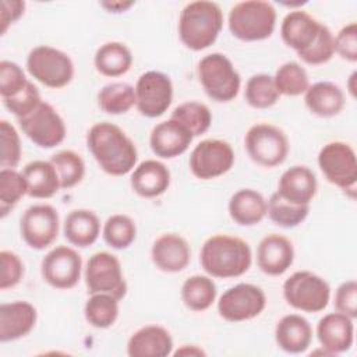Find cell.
<instances>
[{"mask_svg":"<svg viewBox=\"0 0 357 357\" xmlns=\"http://www.w3.org/2000/svg\"><path fill=\"white\" fill-rule=\"evenodd\" d=\"M0 141H1V169H14L21 159V141L17 130L7 120L0 121Z\"/></svg>","mask_w":357,"mask_h":357,"instance_id":"obj_43","label":"cell"},{"mask_svg":"<svg viewBox=\"0 0 357 357\" xmlns=\"http://www.w3.org/2000/svg\"><path fill=\"white\" fill-rule=\"evenodd\" d=\"M216 284L212 278L205 275H192L181 284L180 296L183 304L191 311H205L216 300Z\"/></svg>","mask_w":357,"mask_h":357,"instance_id":"obj_32","label":"cell"},{"mask_svg":"<svg viewBox=\"0 0 357 357\" xmlns=\"http://www.w3.org/2000/svg\"><path fill=\"white\" fill-rule=\"evenodd\" d=\"M36 308L22 300L3 303L0 305V340L14 342L26 336L35 326Z\"/></svg>","mask_w":357,"mask_h":357,"instance_id":"obj_22","label":"cell"},{"mask_svg":"<svg viewBox=\"0 0 357 357\" xmlns=\"http://www.w3.org/2000/svg\"><path fill=\"white\" fill-rule=\"evenodd\" d=\"M335 54V36L326 25H321L317 39L314 43L303 52H298L297 56L307 64L319 66L328 63Z\"/></svg>","mask_w":357,"mask_h":357,"instance_id":"obj_42","label":"cell"},{"mask_svg":"<svg viewBox=\"0 0 357 357\" xmlns=\"http://www.w3.org/2000/svg\"><path fill=\"white\" fill-rule=\"evenodd\" d=\"M1 262V276H0V289L7 290L17 286L24 276V262L21 258L8 250L0 251Z\"/></svg>","mask_w":357,"mask_h":357,"instance_id":"obj_46","label":"cell"},{"mask_svg":"<svg viewBox=\"0 0 357 357\" xmlns=\"http://www.w3.org/2000/svg\"><path fill=\"white\" fill-rule=\"evenodd\" d=\"M273 81L279 95L284 96H300L310 86L305 68L296 61L283 63L276 70Z\"/></svg>","mask_w":357,"mask_h":357,"instance_id":"obj_39","label":"cell"},{"mask_svg":"<svg viewBox=\"0 0 357 357\" xmlns=\"http://www.w3.org/2000/svg\"><path fill=\"white\" fill-rule=\"evenodd\" d=\"M176 356H205V351L195 344H183L176 353Z\"/></svg>","mask_w":357,"mask_h":357,"instance_id":"obj_51","label":"cell"},{"mask_svg":"<svg viewBox=\"0 0 357 357\" xmlns=\"http://www.w3.org/2000/svg\"><path fill=\"white\" fill-rule=\"evenodd\" d=\"M234 163V151L223 139L209 138L195 145L190 153L188 166L199 180H212L227 173Z\"/></svg>","mask_w":357,"mask_h":357,"instance_id":"obj_13","label":"cell"},{"mask_svg":"<svg viewBox=\"0 0 357 357\" xmlns=\"http://www.w3.org/2000/svg\"><path fill=\"white\" fill-rule=\"evenodd\" d=\"M227 211L234 223L254 226L266 216V199L257 190L241 188L230 197Z\"/></svg>","mask_w":357,"mask_h":357,"instance_id":"obj_28","label":"cell"},{"mask_svg":"<svg viewBox=\"0 0 357 357\" xmlns=\"http://www.w3.org/2000/svg\"><path fill=\"white\" fill-rule=\"evenodd\" d=\"M131 188L142 198H156L166 192L170 185V172L167 166L156 159L141 162L131 173Z\"/></svg>","mask_w":357,"mask_h":357,"instance_id":"obj_25","label":"cell"},{"mask_svg":"<svg viewBox=\"0 0 357 357\" xmlns=\"http://www.w3.org/2000/svg\"><path fill=\"white\" fill-rule=\"evenodd\" d=\"M245 102L254 109L272 107L280 98L273 77L269 74H254L248 78L244 91Z\"/></svg>","mask_w":357,"mask_h":357,"instance_id":"obj_38","label":"cell"},{"mask_svg":"<svg viewBox=\"0 0 357 357\" xmlns=\"http://www.w3.org/2000/svg\"><path fill=\"white\" fill-rule=\"evenodd\" d=\"M22 132L39 148L50 149L60 145L67 134L63 117L47 102L40 105L29 114L18 119Z\"/></svg>","mask_w":357,"mask_h":357,"instance_id":"obj_11","label":"cell"},{"mask_svg":"<svg viewBox=\"0 0 357 357\" xmlns=\"http://www.w3.org/2000/svg\"><path fill=\"white\" fill-rule=\"evenodd\" d=\"M63 233L71 245L85 248L98 240L100 220L93 211L74 209L64 219Z\"/></svg>","mask_w":357,"mask_h":357,"instance_id":"obj_29","label":"cell"},{"mask_svg":"<svg viewBox=\"0 0 357 357\" xmlns=\"http://www.w3.org/2000/svg\"><path fill=\"white\" fill-rule=\"evenodd\" d=\"M173 100V84L169 75L160 71H146L135 84V106L138 112L149 119L165 114Z\"/></svg>","mask_w":357,"mask_h":357,"instance_id":"obj_14","label":"cell"},{"mask_svg":"<svg viewBox=\"0 0 357 357\" xmlns=\"http://www.w3.org/2000/svg\"><path fill=\"white\" fill-rule=\"evenodd\" d=\"M25 10V3L21 0H3L1 1V35L7 31V28L21 18Z\"/></svg>","mask_w":357,"mask_h":357,"instance_id":"obj_49","label":"cell"},{"mask_svg":"<svg viewBox=\"0 0 357 357\" xmlns=\"http://www.w3.org/2000/svg\"><path fill=\"white\" fill-rule=\"evenodd\" d=\"M197 73L205 93L212 100L226 103L238 95L241 77L226 54L216 52L204 56Z\"/></svg>","mask_w":357,"mask_h":357,"instance_id":"obj_5","label":"cell"},{"mask_svg":"<svg viewBox=\"0 0 357 357\" xmlns=\"http://www.w3.org/2000/svg\"><path fill=\"white\" fill-rule=\"evenodd\" d=\"M304 103L318 117H333L344 107V93L335 82L318 81L304 92Z\"/></svg>","mask_w":357,"mask_h":357,"instance_id":"obj_27","label":"cell"},{"mask_svg":"<svg viewBox=\"0 0 357 357\" xmlns=\"http://www.w3.org/2000/svg\"><path fill=\"white\" fill-rule=\"evenodd\" d=\"M50 162L57 172L60 188L68 190L82 181L85 176V162L79 153L71 149H63L56 152L50 158Z\"/></svg>","mask_w":357,"mask_h":357,"instance_id":"obj_37","label":"cell"},{"mask_svg":"<svg viewBox=\"0 0 357 357\" xmlns=\"http://www.w3.org/2000/svg\"><path fill=\"white\" fill-rule=\"evenodd\" d=\"M173 353V339L160 325H145L137 329L127 342L130 357H166Z\"/></svg>","mask_w":357,"mask_h":357,"instance_id":"obj_23","label":"cell"},{"mask_svg":"<svg viewBox=\"0 0 357 357\" xmlns=\"http://www.w3.org/2000/svg\"><path fill=\"white\" fill-rule=\"evenodd\" d=\"M59 212L49 204L29 206L20 219L22 240L33 250H45L54 243L59 234Z\"/></svg>","mask_w":357,"mask_h":357,"instance_id":"obj_15","label":"cell"},{"mask_svg":"<svg viewBox=\"0 0 357 357\" xmlns=\"http://www.w3.org/2000/svg\"><path fill=\"white\" fill-rule=\"evenodd\" d=\"M132 64L131 50L121 42H106L98 47L93 56L96 71L105 77L124 75Z\"/></svg>","mask_w":357,"mask_h":357,"instance_id":"obj_31","label":"cell"},{"mask_svg":"<svg viewBox=\"0 0 357 357\" xmlns=\"http://www.w3.org/2000/svg\"><path fill=\"white\" fill-rule=\"evenodd\" d=\"M227 24L231 35L240 40H264L275 31L276 10L264 0L240 1L230 8Z\"/></svg>","mask_w":357,"mask_h":357,"instance_id":"obj_4","label":"cell"},{"mask_svg":"<svg viewBox=\"0 0 357 357\" xmlns=\"http://www.w3.org/2000/svg\"><path fill=\"white\" fill-rule=\"evenodd\" d=\"M119 301L116 297L105 293H95L84 305L86 322L98 329L110 328L119 317Z\"/></svg>","mask_w":357,"mask_h":357,"instance_id":"obj_34","label":"cell"},{"mask_svg":"<svg viewBox=\"0 0 357 357\" xmlns=\"http://www.w3.org/2000/svg\"><path fill=\"white\" fill-rule=\"evenodd\" d=\"M29 79L26 78L24 70L14 61L1 60L0 61V96L1 99L11 98L21 92Z\"/></svg>","mask_w":357,"mask_h":357,"instance_id":"obj_44","label":"cell"},{"mask_svg":"<svg viewBox=\"0 0 357 357\" xmlns=\"http://www.w3.org/2000/svg\"><path fill=\"white\" fill-rule=\"evenodd\" d=\"M318 166L325 178L340 190L353 191L357 183V158L354 149L343 141L325 144L318 153Z\"/></svg>","mask_w":357,"mask_h":357,"instance_id":"obj_9","label":"cell"},{"mask_svg":"<svg viewBox=\"0 0 357 357\" xmlns=\"http://www.w3.org/2000/svg\"><path fill=\"white\" fill-rule=\"evenodd\" d=\"M192 138V134L183 124L169 119L152 128L149 145L156 156L162 159H173L188 149Z\"/></svg>","mask_w":357,"mask_h":357,"instance_id":"obj_19","label":"cell"},{"mask_svg":"<svg viewBox=\"0 0 357 357\" xmlns=\"http://www.w3.org/2000/svg\"><path fill=\"white\" fill-rule=\"evenodd\" d=\"M28 194V185L22 173L15 169L0 170V216L7 213L18 204V201Z\"/></svg>","mask_w":357,"mask_h":357,"instance_id":"obj_41","label":"cell"},{"mask_svg":"<svg viewBox=\"0 0 357 357\" xmlns=\"http://www.w3.org/2000/svg\"><path fill=\"white\" fill-rule=\"evenodd\" d=\"M28 185L31 198H52L60 190L57 172L50 160H32L26 163L21 172Z\"/></svg>","mask_w":357,"mask_h":357,"instance_id":"obj_30","label":"cell"},{"mask_svg":"<svg viewBox=\"0 0 357 357\" xmlns=\"http://www.w3.org/2000/svg\"><path fill=\"white\" fill-rule=\"evenodd\" d=\"M244 146L251 160L264 167H276L289 155L287 135L269 123L251 126L244 137Z\"/></svg>","mask_w":357,"mask_h":357,"instance_id":"obj_8","label":"cell"},{"mask_svg":"<svg viewBox=\"0 0 357 357\" xmlns=\"http://www.w3.org/2000/svg\"><path fill=\"white\" fill-rule=\"evenodd\" d=\"M266 305L264 290L251 283L229 287L218 301V312L227 322H243L258 317Z\"/></svg>","mask_w":357,"mask_h":357,"instance_id":"obj_12","label":"cell"},{"mask_svg":"<svg viewBox=\"0 0 357 357\" xmlns=\"http://www.w3.org/2000/svg\"><path fill=\"white\" fill-rule=\"evenodd\" d=\"M223 28V13L218 3L197 0L184 6L178 17V36L194 52L213 45Z\"/></svg>","mask_w":357,"mask_h":357,"instance_id":"obj_3","label":"cell"},{"mask_svg":"<svg viewBox=\"0 0 357 357\" xmlns=\"http://www.w3.org/2000/svg\"><path fill=\"white\" fill-rule=\"evenodd\" d=\"M86 145L99 167L110 176H124L137 165L135 144L113 123L93 124L86 134Z\"/></svg>","mask_w":357,"mask_h":357,"instance_id":"obj_1","label":"cell"},{"mask_svg":"<svg viewBox=\"0 0 357 357\" xmlns=\"http://www.w3.org/2000/svg\"><path fill=\"white\" fill-rule=\"evenodd\" d=\"M251 262L248 243L230 234L211 236L199 252V264L211 278H238L250 269Z\"/></svg>","mask_w":357,"mask_h":357,"instance_id":"obj_2","label":"cell"},{"mask_svg":"<svg viewBox=\"0 0 357 357\" xmlns=\"http://www.w3.org/2000/svg\"><path fill=\"white\" fill-rule=\"evenodd\" d=\"M82 258L71 247L59 245L50 250L42 259L40 273L43 280L60 290L73 289L81 279Z\"/></svg>","mask_w":357,"mask_h":357,"instance_id":"obj_16","label":"cell"},{"mask_svg":"<svg viewBox=\"0 0 357 357\" xmlns=\"http://www.w3.org/2000/svg\"><path fill=\"white\" fill-rule=\"evenodd\" d=\"M151 257L155 266L167 273L181 272L191 259V250L187 240L176 233L159 236L151 248Z\"/></svg>","mask_w":357,"mask_h":357,"instance_id":"obj_20","label":"cell"},{"mask_svg":"<svg viewBox=\"0 0 357 357\" xmlns=\"http://www.w3.org/2000/svg\"><path fill=\"white\" fill-rule=\"evenodd\" d=\"M1 102L8 112H11L17 119H21L35 110L40 105L42 98L36 85L29 81L21 92L11 98L1 99Z\"/></svg>","mask_w":357,"mask_h":357,"instance_id":"obj_45","label":"cell"},{"mask_svg":"<svg viewBox=\"0 0 357 357\" xmlns=\"http://www.w3.org/2000/svg\"><path fill=\"white\" fill-rule=\"evenodd\" d=\"M353 318L336 311L324 315L317 325V337L322 349L336 356L351 349L354 343Z\"/></svg>","mask_w":357,"mask_h":357,"instance_id":"obj_17","label":"cell"},{"mask_svg":"<svg viewBox=\"0 0 357 357\" xmlns=\"http://www.w3.org/2000/svg\"><path fill=\"white\" fill-rule=\"evenodd\" d=\"M266 213L269 219L284 229L298 226L310 213V205H296L283 199L278 192H273L266 202Z\"/></svg>","mask_w":357,"mask_h":357,"instance_id":"obj_36","label":"cell"},{"mask_svg":"<svg viewBox=\"0 0 357 357\" xmlns=\"http://www.w3.org/2000/svg\"><path fill=\"white\" fill-rule=\"evenodd\" d=\"M275 340L279 349L286 353H304L312 340V326L304 317L287 314L275 326Z\"/></svg>","mask_w":357,"mask_h":357,"instance_id":"obj_26","label":"cell"},{"mask_svg":"<svg viewBox=\"0 0 357 357\" xmlns=\"http://www.w3.org/2000/svg\"><path fill=\"white\" fill-rule=\"evenodd\" d=\"M98 106L107 114H124L135 106V88L127 82H110L98 92Z\"/></svg>","mask_w":357,"mask_h":357,"instance_id":"obj_33","label":"cell"},{"mask_svg":"<svg viewBox=\"0 0 357 357\" xmlns=\"http://www.w3.org/2000/svg\"><path fill=\"white\" fill-rule=\"evenodd\" d=\"M321 22L303 10H291L287 13L280 25V36L286 46L293 50L303 52L310 47L318 36Z\"/></svg>","mask_w":357,"mask_h":357,"instance_id":"obj_24","label":"cell"},{"mask_svg":"<svg viewBox=\"0 0 357 357\" xmlns=\"http://www.w3.org/2000/svg\"><path fill=\"white\" fill-rule=\"evenodd\" d=\"M26 70L32 78L53 89L68 85L74 77L71 57L66 52L47 45L36 46L29 52Z\"/></svg>","mask_w":357,"mask_h":357,"instance_id":"obj_6","label":"cell"},{"mask_svg":"<svg viewBox=\"0 0 357 357\" xmlns=\"http://www.w3.org/2000/svg\"><path fill=\"white\" fill-rule=\"evenodd\" d=\"M335 308L353 319L357 317V282L354 279L339 284L335 293Z\"/></svg>","mask_w":357,"mask_h":357,"instance_id":"obj_48","label":"cell"},{"mask_svg":"<svg viewBox=\"0 0 357 357\" xmlns=\"http://www.w3.org/2000/svg\"><path fill=\"white\" fill-rule=\"evenodd\" d=\"M134 1H102L100 6L106 8L109 13H124L130 7H132Z\"/></svg>","mask_w":357,"mask_h":357,"instance_id":"obj_50","label":"cell"},{"mask_svg":"<svg viewBox=\"0 0 357 357\" xmlns=\"http://www.w3.org/2000/svg\"><path fill=\"white\" fill-rule=\"evenodd\" d=\"M318 190L315 173L304 165L284 170L278 183V194L296 205H310Z\"/></svg>","mask_w":357,"mask_h":357,"instance_id":"obj_21","label":"cell"},{"mask_svg":"<svg viewBox=\"0 0 357 357\" xmlns=\"http://www.w3.org/2000/svg\"><path fill=\"white\" fill-rule=\"evenodd\" d=\"M102 236L109 247L114 250H126L137 237V226L130 216L116 213L109 216L105 222Z\"/></svg>","mask_w":357,"mask_h":357,"instance_id":"obj_40","label":"cell"},{"mask_svg":"<svg viewBox=\"0 0 357 357\" xmlns=\"http://www.w3.org/2000/svg\"><path fill=\"white\" fill-rule=\"evenodd\" d=\"M286 303L303 312H319L331 300L328 282L311 271H297L283 283Z\"/></svg>","mask_w":357,"mask_h":357,"instance_id":"obj_7","label":"cell"},{"mask_svg":"<svg viewBox=\"0 0 357 357\" xmlns=\"http://www.w3.org/2000/svg\"><path fill=\"white\" fill-rule=\"evenodd\" d=\"M84 278L89 294L105 293L117 300H121L127 294L121 264L112 252L99 251L92 254L86 262Z\"/></svg>","mask_w":357,"mask_h":357,"instance_id":"obj_10","label":"cell"},{"mask_svg":"<svg viewBox=\"0 0 357 357\" xmlns=\"http://www.w3.org/2000/svg\"><path fill=\"white\" fill-rule=\"evenodd\" d=\"M294 261L293 243L282 234L265 236L257 247L258 268L269 276L283 275Z\"/></svg>","mask_w":357,"mask_h":357,"instance_id":"obj_18","label":"cell"},{"mask_svg":"<svg viewBox=\"0 0 357 357\" xmlns=\"http://www.w3.org/2000/svg\"><path fill=\"white\" fill-rule=\"evenodd\" d=\"M335 53L343 60L357 61V24L350 22L344 25L335 36Z\"/></svg>","mask_w":357,"mask_h":357,"instance_id":"obj_47","label":"cell"},{"mask_svg":"<svg viewBox=\"0 0 357 357\" xmlns=\"http://www.w3.org/2000/svg\"><path fill=\"white\" fill-rule=\"evenodd\" d=\"M170 119L183 124L192 137L205 134L212 124V113L205 103L201 102H184L174 107Z\"/></svg>","mask_w":357,"mask_h":357,"instance_id":"obj_35","label":"cell"}]
</instances>
